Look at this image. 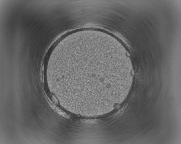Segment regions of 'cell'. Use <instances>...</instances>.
<instances>
[{
	"instance_id": "6da1fadb",
	"label": "cell",
	"mask_w": 181,
	"mask_h": 144,
	"mask_svg": "<svg viewBox=\"0 0 181 144\" xmlns=\"http://www.w3.org/2000/svg\"><path fill=\"white\" fill-rule=\"evenodd\" d=\"M133 70L130 59L114 39L80 35L56 48L46 68L53 94L64 108L86 116L114 109L127 95Z\"/></svg>"
}]
</instances>
